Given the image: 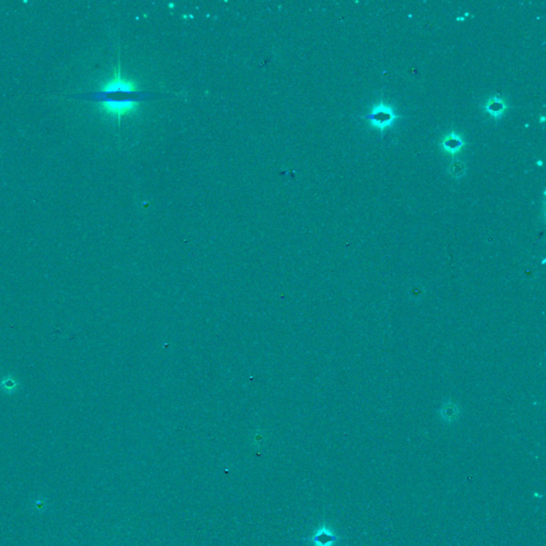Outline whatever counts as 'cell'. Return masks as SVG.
<instances>
[{"label":"cell","instance_id":"obj_1","mask_svg":"<svg viewBox=\"0 0 546 546\" xmlns=\"http://www.w3.org/2000/svg\"><path fill=\"white\" fill-rule=\"evenodd\" d=\"M142 97L143 94L135 81L123 77L120 63L114 69L112 77L104 82L95 94L98 108L119 123L122 118L137 111Z\"/></svg>","mask_w":546,"mask_h":546},{"label":"cell","instance_id":"obj_2","mask_svg":"<svg viewBox=\"0 0 546 546\" xmlns=\"http://www.w3.org/2000/svg\"><path fill=\"white\" fill-rule=\"evenodd\" d=\"M361 118L367 120L371 127L378 129L381 134H384L386 129L394 125L397 120V114L391 105H387L381 101L378 105L372 107L368 114Z\"/></svg>","mask_w":546,"mask_h":546},{"label":"cell","instance_id":"obj_3","mask_svg":"<svg viewBox=\"0 0 546 546\" xmlns=\"http://www.w3.org/2000/svg\"><path fill=\"white\" fill-rule=\"evenodd\" d=\"M314 546H335L339 536L327 524H322L310 539Z\"/></svg>","mask_w":546,"mask_h":546},{"label":"cell","instance_id":"obj_4","mask_svg":"<svg viewBox=\"0 0 546 546\" xmlns=\"http://www.w3.org/2000/svg\"><path fill=\"white\" fill-rule=\"evenodd\" d=\"M440 146L442 150L449 155H457L463 147L465 146V142L463 138L456 134V132H449L448 135H446L440 143Z\"/></svg>","mask_w":546,"mask_h":546},{"label":"cell","instance_id":"obj_5","mask_svg":"<svg viewBox=\"0 0 546 546\" xmlns=\"http://www.w3.org/2000/svg\"><path fill=\"white\" fill-rule=\"evenodd\" d=\"M508 109L507 103L499 96H492L487 99L483 106V110L492 117L493 119L498 120Z\"/></svg>","mask_w":546,"mask_h":546},{"label":"cell","instance_id":"obj_6","mask_svg":"<svg viewBox=\"0 0 546 546\" xmlns=\"http://www.w3.org/2000/svg\"><path fill=\"white\" fill-rule=\"evenodd\" d=\"M20 382L12 375H7L0 380V388L7 395H13L19 391Z\"/></svg>","mask_w":546,"mask_h":546},{"label":"cell","instance_id":"obj_7","mask_svg":"<svg viewBox=\"0 0 546 546\" xmlns=\"http://www.w3.org/2000/svg\"><path fill=\"white\" fill-rule=\"evenodd\" d=\"M449 171L452 176L459 177V176H462V174H464V167H463V164L461 162L456 161L454 163H451Z\"/></svg>","mask_w":546,"mask_h":546},{"label":"cell","instance_id":"obj_8","mask_svg":"<svg viewBox=\"0 0 546 546\" xmlns=\"http://www.w3.org/2000/svg\"><path fill=\"white\" fill-rule=\"evenodd\" d=\"M44 504H45V503H44V501H42V500H38V501H36V507H37L38 509H40V510H42V509L44 508Z\"/></svg>","mask_w":546,"mask_h":546},{"label":"cell","instance_id":"obj_9","mask_svg":"<svg viewBox=\"0 0 546 546\" xmlns=\"http://www.w3.org/2000/svg\"><path fill=\"white\" fill-rule=\"evenodd\" d=\"M536 164H539V165H542L543 163H542V161H541V160H539V161H536Z\"/></svg>","mask_w":546,"mask_h":546},{"label":"cell","instance_id":"obj_10","mask_svg":"<svg viewBox=\"0 0 546 546\" xmlns=\"http://www.w3.org/2000/svg\"><path fill=\"white\" fill-rule=\"evenodd\" d=\"M544 121H545V118H544V117H542V118H541V123H543Z\"/></svg>","mask_w":546,"mask_h":546}]
</instances>
